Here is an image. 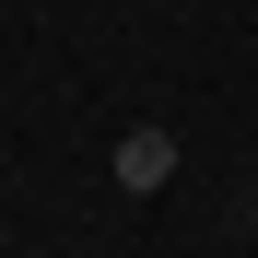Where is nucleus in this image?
Returning a JSON list of instances; mask_svg holds the SVG:
<instances>
[{
  "label": "nucleus",
  "instance_id": "2",
  "mask_svg": "<svg viewBox=\"0 0 258 258\" xmlns=\"http://www.w3.org/2000/svg\"><path fill=\"white\" fill-rule=\"evenodd\" d=\"M94 258H106V246H94Z\"/></svg>",
  "mask_w": 258,
  "mask_h": 258
},
{
  "label": "nucleus",
  "instance_id": "1",
  "mask_svg": "<svg viewBox=\"0 0 258 258\" xmlns=\"http://www.w3.org/2000/svg\"><path fill=\"white\" fill-rule=\"evenodd\" d=\"M106 176H117V200H164L176 188V129H117Z\"/></svg>",
  "mask_w": 258,
  "mask_h": 258
}]
</instances>
